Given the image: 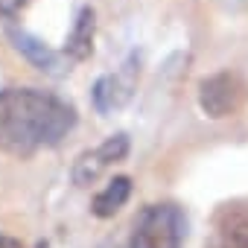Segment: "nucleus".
<instances>
[{"mask_svg":"<svg viewBox=\"0 0 248 248\" xmlns=\"http://www.w3.org/2000/svg\"><path fill=\"white\" fill-rule=\"evenodd\" d=\"M129 196H132V178H126V175H117L114 181H108L96 196H93V204H91V210H93V216H99V219H108V216H114L123 204L129 202Z\"/></svg>","mask_w":248,"mask_h":248,"instance_id":"9","label":"nucleus"},{"mask_svg":"<svg viewBox=\"0 0 248 248\" xmlns=\"http://www.w3.org/2000/svg\"><path fill=\"white\" fill-rule=\"evenodd\" d=\"M76 126V108L41 88L0 91V155L32 158L53 149Z\"/></svg>","mask_w":248,"mask_h":248,"instance_id":"1","label":"nucleus"},{"mask_svg":"<svg viewBox=\"0 0 248 248\" xmlns=\"http://www.w3.org/2000/svg\"><path fill=\"white\" fill-rule=\"evenodd\" d=\"M9 38L15 41V50L18 53H24L38 70H44V73H62L64 67H62V56L59 53H53L47 44H41L38 38H32L30 32H24V30H9Z\"/></svg>","mask_w":248,"mask_h":248,"instance_id":"7","label":"nucleus"},{"mask_svg":"<svg viewBox=\"0 0 248 248\" xmlns=\"http://www.w3.org/2000/svg\"><path fill=\"white\" fill-rule=\"evenodd\" d=\"M0 248H24V245H21V239H15L9 233H0Z\"/></svg>","mask_w":248,"mask_h":248,"instance_id":"11","label":"nucleus"},{"mask_svg":"<svg viewBox=\"0 0 248 248\" xmlns=\"http://www.w3.org/2000/svg\"><path fill=\"white\" fill-rule=\"evenodd\" d=\"M135 82H138V64H135V59H129L126 64H123V70L102 76L93 85V105H96V111L105 114V111L120 108L123 102H129V96L135 91Z\"/></svg>","mask_w":248,"mask_h":248,"instance_id":"6","label":"nucleus"},{"mask_svg":"<svg viewBox=\"0 0 248 248\" xmlns=\"http://www.w3.org/2000/svg\"><path fill=\"white\" fill-rule=\"evenodd\" d=\"M126 155H129V138L126 135H111V138H105L99 146H93L91 152L79 155V161L73 164V184L76 187L96 184L114 164H120Z\"/></svg>","mask_w":248,"mask_h":248,"instance_id":"5","label":"nucleus"},{"mask_svg":"<svg viewBox=\"0 0 248 248\" xmlns=\"http://www.w3.org/2000/svg\"><path fill=\"white\" fill-rule=\"evenodd\" d=\"M199 105L210 120L233 117L248 105V82L233 70L213 73L199 85Z\"/></svg>","mask_w":248,"mask_h":248,"instance_id":"3","label":"nucleus"},{"mask_svg":"<svg viewBox=\"0 0 248 248\" xmlns=\"http://www.w3.org/2000/svg\"><path fill=\"white\" fill-rule=\"evenodd\" d=\"M204 248H248V202H222L210 216Z\"/></svg>","mask_w":248,"mask_h":248,"instance_id":"4","label":"nucleus"},{"mask_svg":"<svg viewBox=\"0 0 248 248\" xmlns=\"http://www.w3.org/2000/svg\"><path fill=\"white\" fill-rule=\"evenodd\" d=\"M187 231V219L178 204L161 202L149 204L138 213L126 242L120 248H181Z\"/></svg>","mask_w":248,"mask_h":248,"instance_id":"2","label":"nucleus"},{"mask_svg":"<svg viewBox=\"0 0 248 248\" xmlns=\"http://www.w3.org/2000/svg\"><path fill=\"white\" fill-rule=\"evenodd\" d=\"M30 0H0V18H15Z\"/></svg>","mask_w":248,"mask_h":248,"instance_id":"10","label":"nucleus"},{"mask_svg":"<svg viewBox=\"0 0 248 248\" xmlns=\"http://www.w3.org/2000/svg\"><path fill=\"white\" fill-rule=\"evenodd\" d=\"M93 9H79V15H76V21H73V30H70V35H67V41H64V56L70 59V62H85L88 56H91V50H93Z\"/></svg>","mask_w":248,"mask_h":248,"instance_id":"8","label":"nucleus"}]
</instances>
